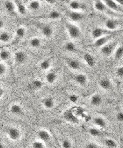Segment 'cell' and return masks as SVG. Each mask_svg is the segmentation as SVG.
I'll list each match as a JSON object with an SVG mask.
<instances>
[{
  "instance_id": "3957f363",
  "label": "cell",
  "mask_w": 123,
  "mask_h": 148,
  "mask_svg": "<svg viewBox=\"0 0 123 148\" xmlns=\"http://www.w3.org/2000/svg\"><path fill=\"white\" fill-rule=\"evenodd\" d=\"M113 34V31H111L107 29L97 28L92 30L91 35L93 38L97 40V38L102 37L103 36L108 35V34Z\"/></svg>"
},
{
  "instance_id": "7a4b0ae2",
  "label": "cell",
  "mask_w": 123,
  "mask_h": 148,
  "mask_svg": "<svg viewBox=\"0 0 123 148\" xmlns=\"http://www.w3.org/2000/svg\"><path fill=\"white\" fill-rule=\"evenodd\" d=\"M116 45L117 43L115 42H108L101 47V51L105 56H110L113 53Z\"/></svg>"
},
{
  "instance_id": "8d00e7d4",
  "label": "cell",
  "mask_w": 123,
  "mask_h": 148,
  "mask_svg": "<svg viewBox=\"0 0 123 148\" xmlns=\"http://www.w3.org/2000/svg\"><path fill=\"white\" fill-rule=\"evenodd\" d=\"M62 146L64 148H70L72 147V144L69 140H64L62 142Z\"/></svg>"
},
{
  "instance_id": "f1b7e54d",
  "label": "cell",
  "mask_w": 123,
  "mask_h": 148,
  "mask_svg": "<svg viewBox=\"0 0 123 148\" xmlns=\"http://www.w3.org/2000/svg\"><path fill=\"white\" fill-rule=\"evenodd\" d=\"M99 84L100 87L105 90L109 89L111 86V82L107 79H102L99 82Z\"/></svg>"
},
{
  "instance_id": "603a6c76",
  "label": "cell",
  "mask_w": 123,
  "mask_h": 148,
  "mask_svg": "<svg viewBox=\"0 0 123 148\" xmlns=\"http://www.w3.org/2000/svg\"><path fill=\"white\" fill-rule=\"evenodd\" d=\"M102 99L101 96L98 94H95L93 95V96H92L90 99L91 104L92 106H99L100 103H102Z\"/></svg>"
},
{
  "instance_id": "7dc6e473",
  "label": "cell",
  "mask_w": 123,
  "mask_h": 148,
  "mask_svg": "<svg viewBox=\"0 0 123 148\" xmlns=\"http://www.w3.org/2000/svg\"><path fill=\"white\" fill-rule=\"evenodd\" d=\"M115 1L118 4L121 5L122 7L123 6V0H115Z\"/></svg>"
},
{
  "instance_id": "7c38bea8",
  "label": "cell",
  "mask_w": 123,
  "mask_h": 148,
  "mask_svg": "<svg viewBox=\"0 0 123 148\" xmlns=\"http://www.w3.org/2000/svg\"><path fill=\"white\" fill-rule=\"evenodd\" d=\"M4 8L7 12L12 13L17 10V4L12 0H8L4 3Z\"/></svg>"
},
{
  "instance_id": "d6a6232c",
  "label": "cell",
  "mask_w": 123,
  "mask_h": 148,
  "mask_svg": "<svg viewBox=\"0 0 123 148\" xmlns=\"http://www.w3.org/2000/svg\"><path fill=\"white\" fill-rule=\"evenodd\" d=\"M105 144L108 148H114L117 147V144L116 142L112 139H107L105 142Z\"/></svg>"
},
{
  "instance_id": "1f68e13d",
  "label": "cell",
  "mask_w": 123,
  "mask_h": 148,
  "mask_svg": "<svg viewBox=\"0 0 123 148\" xmlns=\"http://www.w3.org/2000/svg\"><path fill=\"white\" fill-rule=\"evenodd\" d=\"M45 142L40 140L34 141L32 145L33 148H45Z\"/></svg>"
},
{
  "instance_id": "8992f818",
  "label": "cell",
  "mask_w": 123,
  "mask_h": 148,
  "mask_svg": "<svg viewBox=\"0 0 123 148\" xmlns=\"http://www.w3.org/2000/svg\"><path fill=\"white\" fill-rule=\"evenodd\" d=\"M7 135L10 140L13 141H17L20 138V131L17 127H10L8 130Z\"/></svg>"
},
{
  "instance_id": "c3c4849f",
  "label": "cell",
  "mask_w": 123,
  "mask_h": 148,
  "mask_svg": "<svg viewBox=\"0 0 123 148\" xmlns=\"http://www.w3.org/2000/svg\"><path fill=\"white\" fill-rule=\"evenodd\" d=\"M5 148V147H4V144H3V143H1L0 142V148Z\"/></svg>"
},
{
  "instance_id": "2e32d148",
  "label": "cell",
  "mask_w": 123,
  "mask_h": 148,
  "mask_svg": "<svg viewBox=\"0 0 123 148\" xmlns=\"http://www.w3.org/2000/svg\"><path fill=\"white\" fill-rule=\"evenodd\" d=\"M42 45V40L40 38L37 37H33L29 41V45L33 48H39Z\"/></svg>"
},
{
  "instance_id": "4dcf8cb0",
  "label": "cell",
  "mask_w": 123,
  "mask_h": 148,
  "mask_svg": "<svg viewBox=\"0 0 123 148\" xmlns=\"http://www.w3.org/2000/svg\"><path fill=\"white\" fill-rule=\"evenodd\" d=\"M17 10L20 14L22 15H25L27 13V9L26 8V7L24 4L22 3L17 4Z\"/></svg>"
},
{
  "instance_id": "ab89813d",
  "label": "cell",
  "mask_w": 123,
  "mask_h": 148,
  "mask_svg": "<svg viewBox=\"0 0 123 148\" xmlns=\"http://www.w3.org/2000/svg\"><path fill=\"white\" fill-rule=\"evenodd\" d=\"M33 84L34 86L36 87L37 88H40L42 86H43V83L42 82L39 81V80H35L33 82Z\"/></svg>"
},
{
  "instance_id": "5bb4252c",
  "label": "cell",
  "mask_w": 123,
  "mask_h": 148,
  "mask_svg": "<svg viewBox=\"0 0 123 148\" xmlns=\"http://www.w3.org/2000/svg\"><path fill=\"white\" fill-rule=\"evenodd\" d=\"M41 2L39 0H32L29 3V8L33 11H37L41 8Z\"/></svg>"
},
{
  "instance_id": "4316f807",
  "label": "cell",
  "mask_w": 123,
  "mask_h": 148,
  "mask_svg": "<svg viewBox=\"0 0 123 148\" xmlns=\"http://www.w3.org/2000/svg\"><path fill=\"white\" fill-rule=\"evenodd\" d=\"M26 29L24 27L21 26L17 28L16 31H15V35L17 37L21 38L25 36L26 34Z\"/></svg>"
},
{
  "instance_id": "f35d334b",
  "label": "cell",
  "mask_w": 123,
  "mask_h": 148,
  "mask_svg": "<svg viewBox=\"0 0 123 148\" xmlns=\"http://www.w3.org/2000/svg\"><path fill=\"white\" fill-rule=\"evenodd\" d=\"M78 96L75 94H72L70 95L69 96V100L72 102V103H75L78 102Z\"/></svg>"
},
{
  "instance_id": "52a82bcc",
  "label": "cell",
  "mask_w": 123,
  "mask_h": 148,
  "mask_svg": "<svg viewBox=\"0 0 123 148\" xmlns=\"http://www.w3.org/2000/svg\"><path fill=\"white\" fill-rule=\"evenodd\" d=\"M69 17L72 21L74 22H79L84 18V15L82 12L79 11L72 10L69 14Z\"/></svg>"
},
{
  "instance_id": "60d3db41",
  "label": "cell",
  "mask_w": 123,
  "mask_h": 148,
  "mask_svg": "<svg viewBox=\"0 0 123 148\" xmlns=\"http://www.w3.org/2000/svg\"><path fill=\"white\" fill-rule=\"evenodd\" d=\"M117 74L119 77H123V66L119 67L117 70Z\"/></svg>"
},
{
  "instance_id": "30bf717a",
  "label": "cell",
  "mask_w": 123,
  "mask_h": 148,
  "mask_svg": "<svg viewBox=\"0 0 123 148\" xmlns=\"http://www.w3.org/2000/svg\"><path fill=\"white\" fill-rule=\"evenodd\" d=\"M15 60L16 62L18 63H23L27 60V55L24 51H18L16 53H15L14 56Z\"/></svg>"
},
{
  "instance_id": "4fadbf2b",
  "label": "cell",
  "mask_w": 123,
  "mask_h": 148,
  "mask_svg": "<svg viewBox=\"0 0 123 148\" xmlns=\"http://www.w3.org/2000/svg\"><path fill=\"white\" fill-rule=\"evenodd\" d=\"M12 40V35L7 32H2L0 33V42L7 44Z\"/></svg>"
},
{
  "instance_id": "d4e9b609",
  "label": "cell",
  "mask_w": 123,
  "mask_h": 148,
  "mask_svg": "<svg viewBox=\"0 0 123 148\" xmlns=\"http://www.w3.org/2000/svg\"><path fill=\"white\" fill-rule=\"evenodd\" d=\"M10 58V53L8 50L7 49L1 50H0V59L2 61H7Z\"/></svg>"
},
{
  "instance_id": "9c48e42d",
  "label": "cell",
  "mask_w": 123,
  "mask_h": 148,
  "mask_svg": "<svg viewBox=\"0 0 123 148\" xmlns=\"http://www.w3.org/2000/svg\"><path fill=\"white\" fill-rule=\"evenodd\" d=\"M119 24V22H118V21L115 20L108 19L105 22V25L107 29L111 31H113L117 28Z\"/></svg>"
},
{
  "instance_id": "9a60e30c",
  "label": "cell",
  "mask_w": 123,
  "mask_h": 148,
  "mask_svg": "<svg viewBox=\"0 0 123 148\" xmlns=\"http://www.w3.org/2000/svg\"><path fill=\"white\" fill-rule=\"evenodd\" d=\"M74 79L78 84L82 86H85L87 81V78L86 75L83 74H78L76 75L74 77Z\"/></svg>"
},
{
  "instance_id": "d6986e66",
  "label": "cell",
  "mask_w": 123,
  "mask_h": 148,
  "mask_svg": "<svg viewBox=\"0 0 123 148\" xmlns=\"http://www.w3.org/2000/svg\"><path fill=\"white\" fill-rule=\"evenodd\" d=\"M57 77V75L55 73L50 71L46 75V81L49 84H53L56 81Z\"/></svg>"
},
{
  "instance_id": "83f0119b",
  "label": "cell",
  "mask_w": 123,
  "mask_h": 148,
  "mask_svg": "<svg viewBox=\"0 0 123 148\" xmlns=\"http://www.w3.org/2000/svg\"><path fill=\"white\" fill-rule=\"evenodd\" d=\"M84 58L87 63V64H88V66H90L91 67L93 66L95 64V61L93 56L91 54L88 53H85L84 56Z\"/></svg>"
},
{
  "instance_id": "ee69618b",
  "label": "cell",
  "mask_w": 123,
  "mask_h": 148,
  "mask_svg": "<svg viewBox=\"0 0 123 148\" xmlns=\"http://www.w3.org/2000/svg\"><path fill=\"white\" fill-rule=\"evenodd\" d=\"M5 27V23L4 21L0 18V29H3Z\"/></svg>"
},
{
  "instance_id": "484cf974",
  "label": "cell",
  "mask_w": 123,
  "mask_h": 148,
  "mask_svg": "<svg viewBox=\"0 0 123 148\" xmlns=\"http://www.w3.org/2000/svg\"><path fill=\"white\" fill-rule=\"evenodd\" d=\"M93 123L96 125L101 127H105L106 125V123L105 119L100 117L95 118L93 119Z\"/></svg>"
},
{
  "instance_id": "7bdbcfd3",
  "label": "cell",
  "mask_w": 123,
  "mask_h": 148,
  "mask_svg": "<svg viewBox=\"0 0 123 148\" xmlns=\"http://www.w3.org/2000/svg\"><path fill=\"white\" fill-rule=\"evenodd\" d=\"M117 117L119 122H123V112H119Z\"/></svg>"
},
{
  "instance_id": "e575fe53",
  "label": "cell",
  "mask_w": 123,
  "mask_h": 148,
  "mask_svg": "<svg viewBox=\"0 0 123 148\" xmlns=\"http://www.w3.org/2000/svg\"><path fill=\"white\" fill-rule=\"evenodd\" d=\"M65 48L68 51L73 52L75 50V46L74 45L73 43H72V42H68L65 45Z\"/></svg>"
},
{
  "instance_id": "cb8c5ba5",
  "label": "cell",
  "mask_w": 123,
  "mask_h": 148,
  "mask_svg": "<svg viewBox=\"0 0 123 148\" xmlns=\"http://www.w3.org/2000/svg\"><path fill=\"white\" fill-rule=\"evenodd\" d=\"M67 64L69 67L74 70H78L80 68V64L78 61L75 60H69L67 61Z\"/></svg>"
},
{
  "instance_id": "bcb514c9",
  "label": "cell",
  "mask_w": 123,
  "mask_h": 148,
  "mask_svg": "<svg viewBox=\"0 0 123 148\" xmlns=\"http://www.w3.org/2000/svg\"><path fill=\"white\" fill-rule=\"evenodd\" d=\"M4 95V89L0 86V98L3 97V95Z\"/></svg>"
},
{
  "instance_id": "ffe728a7",
  "label": "cell",
  "mask_w": 123,
  "mask_h": 148,
  "mask_svg": "<svg viewBox=\"0 0 123 148\" xmlns=\"http://www.w3.org/2000/svg\"><path fill=\"white\" fill-rule=\"evenodd\" d=\"M43 106L47 109H52L55 106V102L53 99L48 97L43 101Z\"/></svg>"
},
{
  "instance_id": "8fae6325",
  "label": "cell",
  "mask_w": 123,
  "mask_h": 148,
  "mask_svg": "<svg viewBox=\"0 0 123 148\" xmlns=\"http://www.w3.org/2000/svg\"><path fill=\"white\" fill-rule=\"evenodd\" d=\"M37 136L40 140L45 142L48 141L51 136L49 132L45 129H41L39 130L37 133Z\"/></svg>"
},
{
  "instance_id": "7402d4cb",
  "label": "cell",
  "mask_w": 123,
  "mask_h": 148,
  "mask_svg": "<svg viewBox=\"0 0 123 148\" xmlns=\"http://www.w3.org/2000/svg\"><path fill=\"white\" fill-rule=\"evenodd\" d=\"M48 18L52 20H57L61 18V14L56 10H53L48 13Z\"/></svg>"
},
{
  "instance_id": "b9f144b4",
  "label": "cell",
  "mask_w": 123,
  "mask_h": 148,
  "mask_svg": "<svg viewBox=\"0 0 123 148\" xmlns=\"http://www.w3.org/2000/svg\"><path fill=\"white\" fill-rule=\"evenodd\" d=\"M85 148H99V146L98 145H97V144L94 143H88V144H87L86 145Z\"/></svg>"
},
{
  "instance_id": "f546056e",
  "label": "cell",
  "mask_w": 123,
  "mask_h": 148,
  "mask_svg": "<svg viewBox=\"0 0 123 148\" xmlns=\"http://www.w3.org/2000/svg\"><path fill=\"white\" fill-rule=\"evenodd\" d=\"M51 66V62L49 60H44L41 61L40 66L42 70H47L49 69Z\"/></svg>"
},
{
  "instance_id": "74e56055",
  "label": "cell",
  "mask_w": 123,
  "mask_h": 148,
  "mask_svg": "<svg viewBox=\"0 0 123 148\" xmlns=\"http://www.w3.org/2000/svg\"><path fill=\"white\" fill-rule=\"evenodd\" d=\"M7 69V66L4 64L0 63V76H2L6 74Z\"/></svg>"
},
{
  "instance_id": "6da1fadb",
  "label": "cell",
  "mask_w": 123,
  "mask_h": 148,
  "mask_svg": "<svg viewBox=\"0 0 123 148\" xmlns=\"http://www.w3.org/2000/svg\"><path fill=\"white\" fill-rule=\"evenodd\" d=\"M65 27L69 36L72 39L78 40L82 36V31L77 25L73 23H67Z\"/></svg>"
},
{
  "instance_id": "277c9868",
  "label": "cell",
  "mask_w": 123,
  "mask_h": 148,
  "mask_svg": "<svg viewBox=\"0 0 123 148\" xmlns=\"http://www.w3.org/2000/svg\"><path fill=\"white\" fill-rule=\"evenodd\" d=\"M108 8L117 12H123V9L115 0H102Z\"/></svg>"
},
{
  "instance_id": "ac0fdd59",
  "label": "cell",
  "mask_w": 123,
  "mask_h": 148,
  "mask_svg": "<svg viewBox=\"0 0 123 148\" xmlns=\"http://www.w3.org/2000/svg\"><path fill=\"white\" fill-rule=\"evenodd\" d=\"M95 8L100 12H106L108 8L106 5L101 1H97L95 3Z\"/></svg>"
},
{
  "instance_id": "ba28073f",
  "label": "cell",
  "mask_w": 123,
  "mask_h": 148,
  "mask_svg": "<svg viewBox=\"0 0 123 148\" xmlns=\"http://www.w3.org/2000/svg\"><path fill=\"white\" fill-rule=\"evenodd\" d=\"M41 32L44 37L50 38L53 35L54 29L50 25H45L41 28Z\"/></svg>"
},
{
  "instance_id": "5b68a950",
  "label": "cell",
  "mask_w": 123,
  "mask_h": 148,
  "mask_svg": "<svg viewBox=\"0 0 123 148\" xmlns=\"http://www.w3.org/2000/svg\"><path fill=\"white\" fill-rule=\"evenodd\" d=\"M112 37L113 34L103 36L102 37L97 38L95 42L93 45L95 47H102V46L105 45L107 43L110 41Z\"/></svg>"
},
{
  "instance_id": "f6af8a7d",
  "label": "cell",
  "mask_w": 123,
  "mask_h": 148,
  "mask_svg": "<svg viewBox=\"0 0 123 148\" xmlns=\"http://www.w3.org/2000/svg\"><path fill=\"white\" fill-rule=\"evenodd\" d=\"M47 3L49 4H53L55 2V0H44Z\"/></svg>"
},
{
  "instance_id": "836d02e7",
  "label": "cell",
  "mask_w": 123,
  "mask_h": 148,
  "mask_svg": "<svg viewBox=\"0 0 123 148\" xmlns=\"http://www.w3.org/2000/svg\"><path fill=\"white\" fill-rule=\"evenodd\" d=\"M123 55V47H119L115 51V59L119 60L122 57Z\"/></svg>"
},
{
  "instance_id": "44dd1931",
  "label": "cell",
  "mask_w": 123,
  "mask_h": 148,
  "mask_svg": "<svg viewBox=\"0 0 123 148\" xmlns=\"http://www.w3.org/2000/svg\"><path fill=\"white\" fill-rule=\"evenodd\" d=\"M10 111L14 115L20 114L22 111V108L20 104H12L10 107Z\"/></svg>"
},
{
  "instance_id": "d590c367",
  "label": "cell",
  "mask_w": 123,
  "mask_h": 148,
  "mask_svg": "<svg viewBox=\"0 0 123 148\" xmlns=\"http://www.w3.org/2000/svg\"><path fill=\"white\" fill-rule=\"evenodd\" d=\"M88 132L93 137H97L101 135L100 132L95 128H90L88 130Z\"/></svg>"
},
{
  "instance_id": "e0dca14e",
  "label": "cell",
  "mask_w": 123,
  "mask_h": 148,
  "mask_svg": "<svg viewBox=\"0 0 123 148\" xmlns=\"http://www.w3.org/2000/svg\"><path fill=\"white\" fill-rule=\"evenodd\" d=\"M83 5L80 2L77 0L71 1L69 3V7L72 10L79 11V10L82 8Z\"/></svg>"
}]
</instances>
